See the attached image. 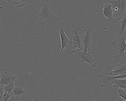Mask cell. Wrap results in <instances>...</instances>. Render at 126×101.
Masks as SVG:
<instances>
[{"instance_id": "obj_5", "label": "cell", "mask_w": 126, "mask_h": 101, "mask_svg": "<svg viewBox=\"0 0 126 101\" xmlns=\"http://www.w3.org/2000/svg\"><path fill=\"white\" fill-rule=\"evenodd\" d=\"M112 9L114 11L117 20L124 17L126 13V0H108Z\"/></svg>"}, {"instance_id": "obj_13", "label": "cell", "mask_w": 126, "mask_h": 101, "mask_svg": "<svg viewBox=\"0 0 126 101\" xmlns=\"http://www.w3.org/2000/svg\"><path fill=\"white\" fill-rule=\"evenodd\" d=\"M112 86L126 90V79H114L112 81Z\"/></svg>"}, {"instance_id": "obj_7", "label": "cell", "mask_w": 126, "mask_h": 101, "mask_svg": "<svg viewBox=\"0 0 126 101\" xmlns=\"http://www.w3.org/2000/svg\"><path fill=\"white\" fill-rule=\"evenodd\" d=\"M58 30L60 34L61 42H62V48H61L60 53H62L63 49L64 48H65L67 53L68 54H70V53L72 51L71 42L66 36L64 32L63 27L62 26L58 29Z\"/></svg>"}, {"instance_id": "obj_1", "label": "cell", "mask_w": 126, "mask_h": 101, "mask_svg": "<svg viewBox=\"0 0 126 101\" xmlns=\"http://www.w3.org/2000/svg\"><path fill=\"white\" fill-rule=\"evenodd\" d=\"M38 14L39 19L47 23L51 28L60 20V17L54 13L53 9L47 0H43L40 3Z\"/></svg>"}, {"instance_id": "obj_18", "label": "cell", "mask_w": 126, "mask_h": 101, "mask_svg": "<svg viewBox=\"0 0 126 101\" xmlns=\"http://www.w3.org/2000/svg\"><path fill=\"white\" fill-rule=\"evenodd\" d=\"M25 0H14L12 2V4L13 5H15V7H20L21 8L22 6L24 5L25 3Z\"/></svg>"}, {"instance_id": "obj_9", "label": "cell", "mask_w": 126, "mask_h": 101, "mask_svg": "<svg viewBox=\"0 0 126 101\" xmlns=\"http://www.w3.org/2000/svg\"><path fill=\"white\" fill-rule=\"evenodd\" d=\"M118 21L114 30L116 31L117 34L125 36L126 34V13L124 17Z\"/></svg>"}, {"instance_id": "obj_4", "label": "cell", "mask_w": 126, "mask_h": 101, "mask_svg": "<svg viewBox=\"0 0 126 101\" xmlns=\"http://www.w3.org/2000/svg\"><path fill=\"white\" fill-rule=\"evenodd\" d=\"M85 32L82 34L84 51L89 52V50L94 47L96 42V37L89 26L85 29Z\"/></svg>"}, {"instance_id": "obj_2", "label": "cell", "mask_w": 126, "mask_h": 101, "mask_svg": "<svg viewBox=\"0 0 126 101\" xmlns=\"http://www.w3.org/2000/svg\"><path fill=\"white\" fill-rule=\"evenodd\" d=\"M71 28L72 35L71 42L72 51L69 54L75 52L77 49L84 50L82 34L81 33V29L73 24L71 25Z\"/></svg>"}, {"instance_id": "obj_14", "label": "cell", "mask_w": 126, "mask_h": 101, "mask_svg": "<svg viewBox=\"0 0 126 101\" xmlns=\"http://www.w3.org/2000/svg\"><path fill=\"white\" fill-rule=\"evenodd\" d=\"M25 91L22 85H19L15 87L11 92L12 95L16 97L24 95Z\"/></svg>"}, {"instance_id": "obj_10", "label": "cell", "mask_w": 126, "mask_h": 101, "mask_svg": "<svg viewBox=\"0 0 126 101\" xmlns=\"http://www.w3.org/2000/svg\"><path fill=\"white\" fill-rule=\"evenodd\" d=\"M16 76L12 75L11 73L6 71L5 70L0 75V86L2 87L3 85L8 84L12 81H14Z\"/></svg>"}, {"instance_id": "obj_16", "label": "cell", "mask_w": 126, "mask_h": 101, "mask_svg": "<svg viewBox=\"0 0 126 101\" xmlns=\"http://www.w3.org/2000/svg\"><path fill=\"white\" fill-rule=\"evenodd\" d=\"M114 88L118 92L119 96L121 97L126 101V90L118 88Z\"/></svg>"}, {"instance_id": "obj_12", "label": "cell", "mask_w": 126, "mask_h": 101, "mask_svg": "<svg viewBox=\"0 0 126 101\" xmlns=\"http://www.w3.org/2000/svg\"><path fill=\"white\" fill-rule=\"evenodd\" d=\"M98 77L101 79L103 82L106 83L108 81H112L114 79H123L124 78H126V71L121 75L116 76L104 75L103 74L100 73L99 74Z\"/></svg>"}, {"instance_id": "obj_11", "label": "cell", "mask_w": 126, "mask_h": 101, "mask_svg": "<svg viewBox=\"0 0 126 101\" xmlns=\"http://www.w3.org/2000/svg\"><path fill=\"white\" fill-rule=\"evenodd\" d=\"M102 12L103 15L107 18L108 21L113 20V17L115 16V15L113 13L112 9L109 3L104 4Z\"/></svg>"}, {"instance_id": "obj_15", "label": "cell", "mask_w": 126, "mask_h": 101, "mask_svg": "<svg viewBox=\"0 0 126 101\" xmlns=\"http://www.w3.org/2000/svg\"><path fill=\"white\" fill-rule=\"evenodd\" d=\"M15 87V86L14 85V81H13L8 84H6L2 87H0V88H2L5 92L11 93L12 91Z\"/></svg>"}, {"instance_id": "obj_19", "label": "cell", "mask_w": 126, "mask_h": 101, "mask_svg": "<svg viewBox=\"0 0 126 101\" xmlns=\"http://www.w3.org/2000/svg\"><path fill=\"white\" fill-rule=\"evenodd\" d=\"M124 39L125 42V44H126V34H125V36L124 37ZM125 53H126V51H125Z\"/></svg>"}, {"instance_id": "obj_3", "label": "cell", "mask_w": 126, "mask_h": 101, "mask_svg": "<svg viewBox=\"0 0 126 101\" xmlns=\"http://www.w3.org/2000/svg\"><path fill=\"white\" fill-rule=\"evenodd\" d=\"M124 36L117 34L114 39L110 43L113 46L116 53V57L120 59L124 56L126 51V45L124 39Z\"/></svg>"}, {"instance_id": "obj_8", "label": "cell", "mask_w": 126, "mask_h": 101, "mask_svg": "<svg viewBox=\"0 0 126 101\" xmlns=\"http://www.w3.org/2000/svg\"><path fill=\"white\" fill-rule=\"evenodd\" d=\"M126 71V61H124L118 63L108 72L110 76H119Z\"/></svg>"}, {"instance_id": "obj_6", "label": "cell", "mask_w": 126, "mask_h": 101, "mask_svg": "<svg viewBox=\"0 0 126 101\" xmlns=\"http://www.w3.org/2000/svg\"><path fill=\"white\" fill-rule=\"evenodd\" d=\"M75 52L77 58L80 60L81 63L85 62L89 63L93 67L96 66L97 63L94 54H91L88 52H86L80 49H77Z\"/></svg>"}, {"instance_id": "obj_17", "label": "cell", "mask_w": 126, "mask_h": 101, "mask_svg": "<svg viewBox=\"0 0 126 101\" xmlns=\"http://www.w3.org/2000/svg\"><path fill=\"white\" fill-rule=\"evenodd\" d=\"M11 95H12L11 93L4 91L2 95H0V101H7Z\"/></svg>"}]
</instances>
